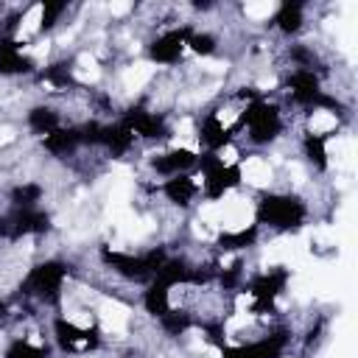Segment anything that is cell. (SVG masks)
I'll return each instance as SVG.
<instances>
[{
	"mask_svg": "<svg viewBox=\"0 0 358 358\" xmlns=\"http://www.w3.org/2000/svg\"><path fill=\"white\" fill-rule=\"evenodd\" d=\"M285 84H288L291 101L299 103V106H310V109H316L319 101H322V95H324L316 70H299V67H296V70L288 76Z\"/></svg>",
	"mask_w": 358,
	"mask_h": 358,
	"instance_id": "10",
	"label": "cell"
},
{
	"mask_svg": "<svg viewBox=\"0 0 358 358\" xmlns=\"http://www.w3.org/2000/svg\"><path fill=\"white\" fill-rule=\"evenodd\" d=\"M185 48H190L196 56H213V53L218 50V39H215L213 34H207V31H196V28H190Z\"/></svg>",
	"mask_w": 358,
	"mask_h": 358,
	"instance_id": "26",
	"label": "cell"
},
{
	"mask_svg": "<svg viewBox=\"0 0 358 358\" xmlns=\"http://www.w3.org/2000/svg\"><path fill=\"white\" fill-rule=\"evenodd\" d=\"M302 22H305V3H299V0H285V3H280V8H277V14H274V25L282 31V34H296L299 28H302Z\"/></svg>",
	"mask_w": 358,
	"mask_h": 358,
	"instance_id": "19",
	"label": "cell"
},
{
	"mask_svg": "<svg viewBox=\"0 0 358 358\" xmlns=\"http://www.w3.org/2000/svg\"><path fill=\"white\" fill-rule=\"evenodd\" d=\"M257 241V224L252 227H241L235 232H221L218 235V246L227 252H238V249H249Z\"/></svg>",
	"mask_w": 358,
	"mask_h": 358,
	"instance_id": "23",
	"label": "cell"
},
{
	"mask_svg": "<svg viewBox=\"0 0 358 358\" xmlns=\"http://www.w3.org/2000/svg\"><path fill=\"white\" fill-rule=\"evenodd\" d=\"M159 327L171 336H182L193 327V316L187 310H176V308H168L162 316H159Z\"/></svg>",
	"mask_w": 358,
	"mask_h": 358,
	"instance_id": "25",
	"label": "cell"
},
{
	"mask_svg": "<svg viewBox=\"0 0 358 358\" xmlns=\"http://www.w3.org/2000/svg\"><path fill=\"white\" fill-rule=\"evenodd\" d=\"M67 277V266L62 260H45L28 268V274L20 282L22 296H34L48 305H59L62 299V282Z\"/></svg>",
	"mask_w": 358,
	"mask_h": 358,
	"instance_id": "2",
	"label": "cell"
},
{
	"mask_svg": "<svg viewBox=\"0 0 358 358\" xmlns=\"http://www.w3.org/2000/svg\"><path fill=\"white\" fill-rule=\"evenodd\" d=\"M302 148L316 171H327V134H305Z\"/></svg>",
	"mask_w": 358,
	"mask_h": 358,
	"instance_id": "22",
	"label": "cell"
},
{
	"mask_svg": "<svg viewBox=\"0 0 358 358\" xmlns=\"http://www.w3.org/2000/svg\"><path fill=\"white\" fill-rule=\"evenodd\" d=\"M62 126V120H59V112L53 109V106H48V103H36V106H31L28 109V129L31 131H36V134H50L53 129H59Z\"/></svg>",
	"mask_w": 358,
	"mask_h": 358,
	"instance_id": "20",
	"label": "cell"
},
{
	"mask_svg": "<svg viewBox=\"0 0 358 358\" xmlns=\"http://www.w3.org/2000/svg\"><path fill=\"white\" fill-rule=\"evenodd\" d=\"M288 277H291V271H288V268H282V266L268 268V271H263V274L252 277V282H249V294L255 296V310H257V313H260V310H271V308H274V299L285 291Z\"/></svg>",
	"mask_w": 358,
	"mask_h": 358,
	"instance_id": "7",
	"label": "cell"
},
{
	"mask_svg": "<svg viewBox=\"0 0 358 358\" xmlns=\"http://www.w3.org/2000/svg\"><path fill=\"white\" fill-rule=\"evenodd\" d=\"M50 229V215L39 207H11L8 215H0V235L20 241L25 235H42Z\"/></svg>",
	"mask_w": 358,
	"mask_h": 358,
	"instance_id": "6",
	"label": "cell"
},
{
	"mask_svg": "<svg viewBox=\"0 0 358 358\" xmlns=\"http://www.w3.org/2000/svg\"><path fill=\"white\" fill-rule=\"evenodd\" d=\"M39 199H42V185H36V182H20L8 193L11 207H36Z\"/></svg>",
	"mask_w": 358,
	"mask_h": 358,
	"instance_id": "24",
	"label": "cell"
},
{
	"mask_svg": "<svg viewBox=\"0 0 358 358\" xmlns=\"http://www.w3.org/2000/svg\"><path fill=\"white\" fill-rule=\"evenodd\" d=\"M78 145H81V137H78V129L76 126H59V129H53L50 134L42 137V148L48 154H53V157H67Z\"/></svg>",
	"mask_w": 358,
	"mask_h": 358,
	"instance_id": "16",
	"label": "cell"
},
{
	"mask_svg": "<svg viewBox=\"0 0 358 358\" xmlns=\"http://www.w3.org/2000/svg\"><path fill=\"white\" fill-rule=\"evenodd\" d=\"M34 358H48V352H45V350H39V352H36Z\"/></svg>",
	"mask_w": 358,
	"mask_h": 358,
	"instance_id": "31",
	"label": "cell"
},
{
	"mask_svg": "<svg viewBox=\"0 0 358 358\" xmlns=\"http://www.w3.org/2000/svg\"><path fill=\"white\" fill-rule=\"evenodd\" d=\"M53 338H56V344H59L64 352H78V350H95V347H98L95 333L81 330L78 324H73V322L64 319V316L53 319Z\"/></svg>",
	"mask_w": 358,
	"mask_h": 358,
	"instance_id": "12",
	"label": "cell"
},
{
	"mask_svg": "<svg viewBox=\"0 0 358 358\" xmlns=\"http://www.w3.org/2000/svg\"><path fill=\"white\" fill-rule=\"evenodd\" d=\"M196 168L201 171V179H204L201 190H204V196H207L210 201L224 199V196H227L232 187H238L241 179H243L241 165H229V162H224V159H221L218 154H213V151L199 154Z\"/></svg>",
	"mask_w": 358,
	"mask_h": 358,
	"instance_id": "3",
	"label": "cell"
},
{
	"mask_svg": "<svg viewBox=\"0 0 358 358\" xmlns=\"http://www.w3.org/2000/svg\"><path fill=\"white\" fill-rule=\"evenodd\" d=\"M34 70V59L22 53L20 42L0 39V76H22Z\"/></svg>",
	"mask_w": 358,
	"mask_h": 358,
	"instance_id": "14",
	"label": "cell"
},
{
	"mask_svg": "<svg viewBox=\"0 0 358 358\" xmlns=\"http://www.w3.org/2000/svg\"><path fill=\"white\" fill-rule=\"evenodd\" d=\"M187 34H190V25H182V28H173V31L159 34L148 45V59L157 62V64H176L182 59V53H185Z\"/></svg>",
	"mask_w": 358,
	"mask_h": 358,
	"instance_id": "9",
	"label": "cell"
},
{
	"mask_svg": "<svg viewBox=\"0 0 358 358\" xmlns=\"http://www.w3.org/2000/svg\"><path fill=\"white\" fill-rule=\"evenodd\" d=\"M305 215H308L305 201L291 193H268L257 201V210H255L257 224H266L280 232H291V229L302 227Z\"/></svg>",
	"mask_w": 358,
	"mask_h": 358,
	"instance_id": "1",
	"label": "cell"
},
{
	"mask_svg": "<svg viewBox=\"0 0 358 358\" xmlns=\"http://www.w3.org/2000/svg\"><path fill=\"white\" fill-rule=\"evenodd\" d=\"M199 162V154L190 151V148H171V151H162V154H154L151 159V168L162 176H179V173H187L190 168H196Z\"/></svg>",
	"mask_w": 358,
	"mask_h": 358,
	"instance_id": "13",
	"label": "cell"
},
{
	"mask_svg": "<svg viewBox=\"0 0 358 358\" xmlns=\"http://www.w3.org/2000/svg\"><path fill=\"white\" fill-rule=\"evenodd\" d=\"M288 347V333L277 330L271 336H263L252 344H238V347H221V358H280Z\"/></svg>",
	"mask_w": 358,
	"mask_h": 358,
	"instance_id": "8",
	"label": "cell"
},
{
	"mask_svg": "<svg viewBox=\"0 0 358 358\" xmlns=\"http://www.w3.org/2000/svg\"><path fill=\"white\" fill-rule=\"evenodd\" d=\"M162 193L168 196V201L185 207V204H190L193 196L199 193V185H196V179H193L190 173H179V176H168V179H165Z\"/></svg>",
	"mask_w": 358,
	"mask_h": 358,
	"instance_id": "18",
	"label": "cell"
},
{
	"mask_svg": "<svg viewBox=\"0 0 358 358\" xmlns=\"http://www.w3.org/2000/svg\"><path fill=\"white\" fill-rule=\"evenodd\" d=\"M101 257H103L106 266H112V271H117L120 277L134 280V282H151L154 274L159 271V266L168 260V255L162 249H157V246L148 249V252H143V255H126V252H109V249H103Z\"/></svg>",
	"mask_w": 358,
	"mask_h": 358,
	"instance_id": "4",
	"label": "cell"
},
{
	"mask_svg": "<svg viewBox=\"0 0 358 358\" xmlns=\"http://www.w3.org/2000/svg\"><path fill=\"white\" fill-rule=\"evenodd\" d=\"M120 120L134 131V137H143V140H162V137H168L165 117L157 115V112H148L143 106H131Z\"/></svg>",
	"mask_w": 358,
	"mask_h": 358,
	"instance_id": "11",
	"label": "cell"
},
{
	"mask_svg": "<svg viewBox=\"0 0 358 358\" xmlns=\"http://www.w3.org/2000/svg\"><path fill=\"white\" fill-rule=\"evenodd\" d=\"M6 310H8V305H6V302H3V299H0V319H3V316H6Z\"/></svg>",
	"mask_w": 358,
	"mask_h": 358,
	"instance_id": "30",
	"label": "cell"
},
{
	"mask_svg": "<svg viewBox=\"0 0 358 358\" xmlns=\"http://www.w3.org/2000/svg\"><path fill=\"white\" fill-rule=\"evenodd\" d=\"M39 350H42V347H34V344L25 341V338H14V341L6 347L3 358H34Z\"/></svg>",
	"mask_w": 358,
	"mask_h": 358,
	"instance_id": "29",
	"label": "cell"
},
{
	"mask_svg": "<svg viewBox=\"0 0 358 358\" xmlns=\"http://www.w3.org/2000/svg\"><path fill=\"white\" fill-rule=\"evenodd\" d=\"M199 140L207 145V151L218 154V151L232 140V131L221 123L218 115H207V117L201 120V126H199Z\"/></svg>",
	"mask_w": 358,
	"mask_h": 358,
	"instance_id": "17",
	"label": "cell"
},
{
	"mask_svg": "<svg viewBox=\"0 0 358 358\" xmlns=\"http://www.w3.org/2000/svg\"><path fill=\"white\" fill-rule=\"evenodd\" d=\"M42 78H45L48 84H53V87H67V84H73V73H70V67H67L64 62L50 64V67L42 73Z\"/></svg>",
	"mask_w": 358,
	"mask_h": 358,
	"instance_id": "28",
	"label": "cell"
},
{
	"mask_svg": "<svg viewBox=\"0 0 358 358\" xmlns=\"http://www.w3.org/2000/svg\"><path fill=\"white\" fill-rule=\"evenodd\" d=\"M39 11H42L39 28H42V31H50V28L59 22V17L67 11V3H64V0H45V3L39 6Z\"/></svg>",
	"mask_w": 358,
	"mask_h": 358,
	"instance_id": "27",
	"label": "cell"
},
{
	"mask_svg": "<svg viewBox=\"0 0 358 358\" xmlns=\"http://www.w3.org/2000/svg\"><path fill=\"white\" fill-rule=\"evenodd\" d=\"M101 145H103L112 157H123V154L134 145V131H131L123 120H117V123H103Z\"/></svg>",
	"mask_w": 358,
	"mask_h": 358,
	"instance_id": "15",
	"label": "cell"
},
{
	"mask_svg": "<svg viewBox=\"0 0 358 358\" xmlns=\"http://www.w3.org/2000/svg\"><path fill=\"white\" fill-rule=\"evenodd\" d=\"M143 308H145V313H151V316L159 319L171 308V288L162 285V282H157V280H151L145 285V291H143Z\"/></svg>",
	"mask_w": 358,
	"mask_h": 358,
	"instance_id": "21",
	"label": "cell"
},
{
	"mask_svg": "<svg viewBox=\"0 0 358 358\" xmlns=\"http://www.w3.org/2000/svg\"><path fill=\"white\" fill-rule=\"evenodd\" d=\"M241 126H246L249 131V140L263 145V143H271L280 129H282V117H280V109L263 98H255L246 103L243 115H241Z\"/></svg>",
	"mask_w": 358,
	"mask_h": 358,
	"instance_id": "5",
	"label": "cell"
}]
</instances>
